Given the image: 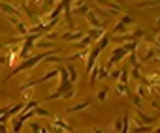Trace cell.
I'll return each mask as SVG.
<instances>
[{"label": "cell", "instance_id": "15", "mask_svg": "<svg viewBox=\"0 0 160 133\" xmlns=\"http://www.w3.org/2000/svg\"><path fill=\"white\" fill-rule=\"evenodd\" d=\"M113 129H115V133H121V129H122V118H117L113 122Z\"/></svg>", "mask_w": 160, "mask_h": 133}, {"label": "cell", "instance_id": "12", "mask_svg": "<svg viewBox=\"0 0 160 133\" xmlns=\"http://www.w3.org/2000/svg\"><path fill=\"white\" fill-rule=\"evenodd\" d=\"M91 41H92V38H91V36H87V38H81V39L77 41V47H87Z\"/></svg>", "mask_w": 160, "mask_h": 133}, {"label": "cell", "instance_id": "27", "mask_svg": "<svg viewBox=\"0 0 160 133\" xmlns=\"http://www.w3.org/2000/svg\"><path fill=\"white\" fill-rule=\"evenodd\" d=\"M94 133H104V131L102 129H94Z\"/></svg>", "mask_w": 160, "mask_h": 133}, {"label": "cell", "instance_id": "19", "mask_svg": "<svg viewBox=\"0 0 160 133\" xmlns=\"http://www.w3.org/2000/svg\"><path fill=\"white\" fill-rule=\"evenodd\" d=\"M139 118H141V120H143L145 124H152V122H154V118H151V116H147V114H143L141 111H139Z\"/></svg>", "mask_w": 160, "mask_h": 133}, {"label": "cell", "instance_id": "3", "mask_svg": "<svg viewBox=\"0 0 160 133\" xmlns=\"http://www.w3.org/2000/svg\"><path fill=\"white\" fill-rule=\"evenodd\" d=\"M126 54H128V53L124 51V47H117V49L111 53V58H109V64H108V68H111V66H113L115 62H119V60H121V58H124Z\"/></svg>", "mask_w": 160, "mask_h": 133}, {"label": "cell", "instance_id": "16", "mask_svg": "<svg viewBox=\"0 0 160 133\" xmlns=\"http://www.w3.org/2000/svg\"><path fill=\"white\" fill-rule=\"evenodd\" d=\"M87 19L91 21V25H92V26H100V21L94 17V13H87Z\"/></svg>", "mask_w": 160, "mask_h": 133}, {"label": "cell", "instance_id": "13", "mask_svg": "<svg viewBox=\"0 0 160 133\" xmlns=\"http://www.w3.org/2000/svg\"><path fill=\"white\" fill-rule=\"evenodd\" d=\"M34 112H36V116H45V118H47V116H51V112H49V111L40 109V107H36V109H34Z\"/></svg>", "mask_w": 160, "mask_h": 133}, {"label": "cell", "instance_id": "28", "mask_svg": "<svg viewBox=\"0 0 160 133\" xmlns=\"http://www.w3.org/2000/svg\"><path fill=\"white\" fill-rule=\"evenodd\" d=\"M40 133H47V129H45V127H42V131H40Z\"/></svg>", "mask_w": 160, "mask_h": 133}, {"label": "cell", "instance_id": "23", "mask_svg": "<svg viewBox=\"0 0 160 133\" xmlns=\"http://www.w3.org/2000/svg\"><path fill=\"white\" fill-rule=\"evenodd\" d=\"M75 11H77V13H89V8H87V6H81V8H77Z\"/></svg>", "mask_w": 160, "mask_h": 133}, {"label": "cell", "instance_id": "25", "mask_svg": "<svg viewBox=\"0 0 160 133\" xmlns=\"http://www.w3.org/2000/svg\"><path fill=\"white\" fill-rule=\"evenodd\" d=\"M8 62V56H0V64H6Z\"/></svg>", "mask_w": 160, "mask_h": 133}, {"label": "cell", "instance_id": "7", "mask_svg": "<svg viewBox=\"0 0 160 133\" xmlns=\"http://www.w3.org/2000/svg\"><path fill=\"white\" fill-rule=\"evenodd\" d=\"M0 10L6 11V13H10V15H19V10H17V8H12V6H8V4H4V2H0Z\"/></svg>", "mask_w": 160, "mask_h": 133}, {"label": "cell", "instance_id": "20", "mask_svg": "<svg viewBox=\"0 0 160 133\" xmlns=\"http://www.w3.org/2000/svg\"><path fill=\"white\" fill-rule=\"evenodd\" d=\"M145 131H151V127L149 126H138V127H134V133H145Z\"/></svg>", "mask_w": 160, "mask_h": 133}, {"label": "cell", "instance_id": "1", "mask_svg": "<svg viewBox=\"0 0 160 133\" xmlns=\"http://www.w3.org/2000/svg\"><path fill=\"white\" fill-rule=\"evenodd\" d=\"M47 56H49L47 53H42V54H38V56H32V58H28V60H25L23 64H19V66H17V68H15V70L12 71V75L8 77V81H10L12 77H15L17 73H21V71H27V70H30V68H34V66H38V64H40V62H42L43 58H47Z\"/></svg>", "mask_w": 160, "mask_h": 133}, {"label": "cell", "instance_id": "2", "mask_svg": "<svg viewBox=\"0 0 160 133\" xmlns=\"http://www.w3.org/2000/svg\"><path fill=\"white\" fill-rule=\"evenodd\" d=\"M70 88H73V83H70V81H64V83H60V86L57 88V92H53V94H49L47 96V99H57V98H60V96H64Z\"/></svg>", "mask_w": 160, "mask_h": 133}, {"label": "cell", "instance_id": "4", "mask_svg": "<svg viewBox=\"0 0 160 133\" xmlns=\"http://www.w3.org/2000/svg\"><path fill=\"white\" fill-rule=\"evenodd\" d=\"M10 21L15 25V28H17V32H19V34H23V36H27V34H28V28H27V26H25L19 19H15L13 15H10Z\"/></svg>", "mask_w": 160, "mask_h": 133}, {"label": "cell", "instance_id": "26", "mask_svg": "<svg viewBox=\"0 0 160 133\" xmlns=\"http://www.w3.org/2000/svg\"><path fill=\"white\" fill-rule=\"evenodd\" d=\"M4 112H6V109H0V116H2V114H4Z\"/></svg>", "mask_w": 160, "mask_h": 133}, {"label": "cell", "instance_id": "5", "mask_svg": "<svg viewBox=\"0 0 160 133\" xmlns=\"http://www.w3.org/2000/svg\"><path fill=\"white\" fill-rule=\"evenodd\" d=\"M98 54H100V49L96 47V49L91 53V56H89V62H87V71H92V68H94V62H96Z\"/></svg>", "mask_w": 160, "mask_h": 133}, {"label": "cell", "instance_id": "30", "mask_svg": "<svg viewBox=\"0 0 160 133\" xmlns=\"http://www.w3.org/2000/svg\"><path fill=\"white\" fill-rule=\"evenodd\" d=\"M10 133H17V131H10Z\"/></svg>", "mask_w": 160, "mask_h": 133}, {"label": "cell", "instance_id": "18", "mask_svg": "<svg viewBox=\"0 0 160 133\" xmlns=\"http://www.w3.org/2000/svg\"><path fill=\"white\" fill-rule=\"evenodd\" d=\"M115 32H117V34H122V32H126V25L121 21L119 25H115Z\"/></svg>", "mask_w": 160, "mask_h": 133}, {"label": "cell", "instance_id": "9", "mask_svg": "<svg viewBox=\"0 0 160 133\" xmlns=\"http://www.w3.org/2000/svg\"><path fill=\"white\" fill-rule=\"evenodd\" d=\"M66 71L70 73V83H75V81H77V71H75V68H73L72 64L66 66Z\"/></svg>", "mask_w": 160, "mask_h": 133}, {"label": "cell", "instance_id": "21", "mask_svg": "<svg viewBox=\"0 0 160 133\" xmlns=\"http://www.w3.org/2000/svg\"><path fill=\"white\" fill-rule=\"evenodd\" d=\"M108 90H109V88H104V90H100V92H98V101H104V99H106Z\"/></svg>", "mask_w": 160, "mask_h": 133}, {"label": "cell", "instance_id": "29", "mask_svg": "<svg viewBox=\"0 0 160 133\" xmlns=\"http://www.w3.org/2000/svg\"><path fill=\"white\" fill-rule=\"evenodd\" d=\"M156 133H160V127H158V129H156Z\"/></svg>", "mask_w": 160, "mask_h": 133}, {"label": "cell", "instance_id": "14", "mask_svg": "<svg viewBox=\"0 0 160 133\" xmlns=\"http://www.w3.org/2000/svg\"><path fill=\"white\" fill-rule=\"evenodd\" d=\"M12 124H13V131H17V133H19V129L23 127V124H25V122H23V120H19V118H15V120H12Z\"/></svg>", "mask_w": 160, "mask_h": 133}, {"label": "cell", "instance_id": "8", "mask_svg": "<svg viewBox=\"0 0 160 133\" xmlns=\"http://www.w3.org/2000/svg\"><path fill=\"white\" fill-rule=\"evenodd\" d=\"M53 126H58V127H62L64 131H72V126H68L62 118H55V120H53Z\"/></svg>", "mask_w": 160, "mask_h": 133}, {"label": "cell", "instance_id": "11", "mask_svg": "<svg viewBox=\"0 0 160 133\" xmlns=\"http://www.w3.org/2000/svg\"><path fill=\"white\" fill-rule=\"evenodd\" d=\"M89 105H91L89 101H81V103H77L75 107H72V109H70V112H77V111H83V109H87Z\"/></svg>", "mask_w": 160, "mask_h": 133}, {"label": "cell", "instance_id": "17", "mask_svg": "<svg viewBox=\"0 0 160 133\" xmlns=\"http://www.w3.org/2000/svg\"><path fill=\"white\" fill-rule=\"evenodd\" d=\"M108 43H109V38H108V36H102V39L98 41V49H100V51H102V49H106V45H108Z\"/></svg>", "mask_w": 160, "mask_h": 133}, {"label": "cell", "instance_id": "24", "mask_svg": "<svg viewBox=\"0 0 160 133\" xmlns=\"http://www.w3.org/2000/svg\"><path fill=\"white\" fill-rule=\"evenodd\" d=\"M0 133H10L8 127H6V124H0Z\"/></svg>", "mask_w": 160, "mask_h": 133}, {"label": "cell", "instance_id": "22", "mask_svg": "<svg viewBox=\"0 0 160 133\" xmlns=\"http://www.w3.org/2000/svg\"><path fill=\"white\" fill-rule=\"evenodd\" d=\"M117 94H126V85L119 83V86H117Z\"/></svg>", "mask_w": 160, "mask_h": 133}, {"label": "cell", "instance_id": "10", "mask_svg": "<svg viewBox=\"0 0 160 133\" xmlns=\"http://www.w3.org/2000/svg\"><path fill=\"white\" fill-rule=\"evenodd\" d=\"M23 105H25V103H17V105L10 107V109H8V114H10V116H15V114H19V112L23 111Z\"/></svg>", "mask_w": 160, "mask_h": 133}, {"label": "cell", "instance_id": "6", "mask_svg": "<svg viewBox=\"0 0 160 133\" xmlns=\"http://www.w3.org/2000/svg\"><path fill=\"white\" fill-rule=\"evenodd\" d=\"M62 38L68 39V41H79V39L83 38V32H68V34H64Z\"/></svg>", "mask_w": 160, "mask_h": 133}]
</instances>
